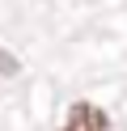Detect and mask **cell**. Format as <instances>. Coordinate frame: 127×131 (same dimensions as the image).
<instances>
[{
  "mask_svg": "<svg viewBox=\"0 0 127 131\" xmlns=\"http://www.w3.org/2000/svg\"><path fill=\"white\" fill-rule=\"evenodd\" d=\"M0 72H4V76H13V72H17V59H13V55H4V51H0Z\"/></svg>",
  "mask_w": 127,
  "mask_h": 131,
  "instance_id": "2",
  "label": "cell"
},
{
  "mask_svg": "<svg viewBox=\"0 0 127 131\" xmlns=\"http://www.w3.org/2000/svg\"><path fill=\"white\" fill-rule=\"evenodd\" d=\"M64 131H110V114L93 102H72L64 114Z\"/></svg>",
  "mask_w": 127,
  "mask_h": 131,
  "instance_id": "1",
  "label": "cell"
}]
</instances>
